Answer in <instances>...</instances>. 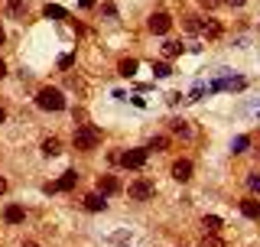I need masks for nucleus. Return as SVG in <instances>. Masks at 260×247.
Listing matches in <instances>:
<instances>
[{"instance_id":"obj_7","label":"nucleus","mask_w":260,"mask_h":247,"mask_svg":"<svg viewBox=\"0 0 260 247\" xmlns=\"http://www.w3.org/2000/svg\"><path fill=\"white\" fill-rule=\"evenodd\" d=\"M173 179L176 182H189L192 179V163L189 160H176L173 163Z\"/></svg>"},{"instance_id":"obj_27","label":"nucleus","mask_w":260,"mask_h":247,"mask_svg":"<svg viewBox=\"0 0 260 247\" xmlns=\"http://www.w3.org/2000/svg\"><path fill=\"white\" fill-rule=\"evenodd\" d=\"M69 85L75 88V91H85V81H81V78H75V75H69Z\"/></svg>"},{"instance_id":"obj_29","label":"nucleus","mask_w":260,"mask_h":247,"mask_svg":"<svg viewBox=\"0 0 260 247\" xmlns=\"http://www.w3.org/2000/svg\"><path fill=\"white\" fill-rule=\"evenodd\" d=\"M59 69H72V55H62V59H59Z\"/></svg>"},{"instance_id":"obj_23","label":"nucleus","mask_w":260,"mask_h":247,"mask_svg":"<svg viewBox=\"0 0 260 247\" xmlns=\"http://www.w3.org/2000/svg\"><path fill=\"white\" fill-rule=\"evenodd\" d=\"M182 26H185V29H192V33H199L202 20H199V16H192V13H189V16H182Z\"/></svg>"},{"instance_id":"obj_33","label":"nucleus","mask_w":260,"mask_h":247,"mask_svg":"<svg viewBox=\"0 0 260 247\" xmlns=\"http://www.w3.org/2000/svg\"><path fill=\"white\" fill-rule=\"evenodd\" d=\"M4 75H7V65H4V62H0V78H4Z\"/></svg>"},{"instance_id":"obj_3","label":"nucleus","mask_w":260,"mask_h":247,"mask_svg":"<svg viewBox=\"0 0 260 247\" xmlns=\"http://www.w3.org/2000/svg\"><path fill=\"white\" fill-rule=\"evenodd\" d=\"M127 195L134 202H146V199H153V195H156V186H153L150 179H134L130 189H127Z\"/></svg>"},{"instance_id":"obj_19","label":"nucleus","mask_w":260,"mask_h":247,"mask_svg":"<svg viewBox=\"0 0 260 247\" xmlns=\"http://www.w3.org/2000/svg\"><path fill=\"white\" fill-rule=\"evenodd\" d=\"M199 247H224V241H221V237H218V234H202Z\"/></svg>"},{"instance_id":"obj_35","label":"nucleus","mask_w":260,"mask_h":247,"mask_svg":"<svg viewBox=\"0 0 260 247\" xmlns=\"http://www.w3.org/2000/svg\"><path fill=\"white\" fill-rule=\"evenodd\" d=\"M7 120V114H4V108H0V123H4Z\"/></svg>"},{"instance_id":"obj_31","label":"nucleus","mask_w":260,"mask_h":247,"mask_svg":"<svg viewBox=\"0 0 260 247\" xmlns=\"http://www.w3.org/2000/svg\"><path fill=\"white\" fill-rule=\"evenodd\" d=\"M4 192H7V179L0 176V195H4Z\"/></svg>"},{"instance_id":"obj_11","label":"nucleus","mask_w":260,"mask_h":247,"mask_svg":"<svg viewBox=\"0 0 260 247\" xmlns=\"http://www.w3.org/2000/svg\"><path fill=\"white\" fill-rule=\"evenodd\" d=\"M85 208L88 211H104V208H108V202H104L101 192H91V195H85Z\"/></svg>"},{"instance_id":"obj_20","label":"nucleus","mask_w":260,"mask_h":247,"mask_svg":"<svg viewBox=\"0 0 260 247\" xmlns=\"http://www.w3.org/2000/svg\"><path fill=\"white\" fill-rule=\"evenodd\" d=\"M153 75H156V78H169V75H173V69H169L166 62H153Z\"/></svg>"},{"instance_id":"obj_32","label":"nucleus","mask_w":260,"mask_h":247,"mask_svg":"<svg viewBox=\"0 0 260 247\" xmlns=\"http://www.w3.org/2000/svg\"><path fill=\"white\" fill-rule=\"evenodd\" d=\"M94 4V0H78V7H91Z\"/></svg>"},{"instance_id":"obj_13","label":"nucleus","mask_w":260,"mask_h":247,"mask_svg":"<svg viewBox=\"0 0 260 247\" xmlns=\"http://www.w3.org/2000/svg\"><path fill=\"white\" fill-rule=\"evenodd\" d=\"M169 130H173V134H179V137H189V134H192L189 120H182V117H173V120H169Z\"/></svg>"},{"instance_id":"obj_12","label":"nucleus","mask_w":260,"mask_h":247,"mask_svg":"<svg viewBox=\"0 0 260 247\" xmlns=\"http://www.w3.org/2000/svg\"><path fill=\"white\" fill-rule=\"evenodd\" d=\"M241 211H244V218L257 221V218H260V202H257V199H247V202H241Z\"/></svg>"},{"instance_id":"obj_26","label":"nucleus","mask_w":260,"mask_h":247,"mask_svg":"<svg viewBox=\"0 0 260 247\" xmlns=\"http://www.w3.org/2000/svg\"><path fill=\"white\" fill-rule=\"evenodd\" d=\"M205 91H208L205 85H195V88H192V95H189V101H202V98H205Z\"/></svg>"},{"instance_id":"obj_6","label":"nucleus","mask_w":260,"mask_h":247,"mask_svg":"<svg viewBox=\"0 0 260 247\" xmlns=\"http://www.w3.org/2000/svg\"><path fill=\"white\" fill-rule=\"evenodd\" d=\"M4 221H7V225H23V221H26V208H23V205H7V208H4Z\"/></svg>"},{"instance_id":"obj_21","label":"nucleus","mask_w":260,"mask_h":247,"mask_svg":"<svg viewBox=\"0 0 260 247\" xmlns=\"http://www.w3.org/2000/svg\"><path fill=\"white\" fill-rule=\"evenodd\" d=\"M166 146H169V137H153L150 143H146V150H156L159 153V150H166Z\"/></svg>"},{"instance_id":"obj_10","label":"nucleus","mask_w":260,"mask_h":247,"mask_svg":"<svg viewBox=\"0 0 260 247\" xmlns=\"http://www.w3.org/2000/svg\"><path fill=\"white\" fill-rule=\"evenodd\" d=\"M199 33H202V36H208V39H218L224 29H221V23H218V20H202Z\"/></svg>"},{"instance_id":"obj_5","label":"nucleus","mask_w":260,"mask_h":247,"mask_svg":"<svg viewBox=\"0 0 260 247\" xmlns=\"http://www.w3.org/2000/svg\"><path fill=\"white\" fill-rule=\"evenodd\" d=\"M146 26H150V33H156V36H166L169 26H173V16L159 10V13H153L150 20H146Z\"/></svg>"},{"instance_id":"obj_36","label":"nucleus","mask_w":260,"mask_h":247,"mask_svg":"<svg viewBox=\"0 0 260 247\" xmlns=\"http://www.w3.org/2000/svg\"><path fill=\"white\" fill-rule=\"evenodd\" d=\"M257 153H260V150H257Z\"/></svg>"},{"instance_id":"obj_9","label":"nucleus","mask_w":260,"mask_h":247,"mask_svg":"<svg viewBox=\"0 0 260 247\" xmlns=\"http://www.w3.org/2000/svg\"><path fill=\"white\" fill-rule=\"evenodd\" d=\"M117 179H114V176H98V192H101L104 195V199H108V195H114V192H117Z\"/></svg>"},{"instance_id":"obj_4","label":"nucleus","mask_w":260,"mask_h":247,"mask_svg":"<svg viewBox=\"0 0 260 247\" xmlns=\"http://www.w3.org/2000/svg\"><path fill=\"white\" fill-rule=\"evenodd\" d=\"M146 156H150V150H146V146H140V150H124V153H120V166L140 169L143 163H146Z\"/></svg>"},{"instance_id":"obj_18","label":"nucleus","mask_w":260,"mask_h":247,"mask_svg":"<svg viewBox=\"0 0 260 247\" xmlns=\"http://www.w3.org/2000/svg\"><path fill=\"white\" fill-rule=\"evenodd\" d=\"M179 52H182V43H176V39H166V43H162V55H166V59H173Z\"/></svg>"},{"instance_id":"obj_34","label":"nucleus","mask_w":260,"mask_h":247,"mask_svg":"<svg viewBox=\"0 0 260 247\" xmlns=\"http://www.w3.org/2000/svg\"><path fill=\"white\" fill-rule=\"evenodd\" d=\"M4 39H7V33H4V26H0V43H4Z\"/></svg>"},{"instance_id":"obj_15","label":"nucleus","mask_w":260,"mask_h":247,"mask_svg":"<svg viewBox=\"0 0 260 247\" xmlns=\"http://www.w3.org/2000/svg\"><path fill=\"white\" fill-rule=\"evenodd\" d=\"M202 228H205V234H218V231H221V218H218V215H205V218H202Z\"/></svg>"},{"instance_id":"obj_14","label":"nucleus","mask_w":260,"mask_h":247,"mask_svg":"<svg viewBox=\"0 0 260 247\" xmlns=\"http://www.w3.org/2000/svg\"><path fill=\"white\" fill-rule=\"evenodd\" d=\"M49 20H69V10L65 7H59V4H46V10H43Z\"/></svg>"},{"instance_id":"obj_30","label":"nucleus","mask_w":260,"mask_h":247,"mask_svg":"<svg viewBox=\"0 0 260 247\" xmlns=\"http://www.w3.org/2000/svg\"><path fill=\"white\" fill-rule=\"evenodd\" d=\"M224 4H228V7H244L247 0H224Z\"/></svg>"},{"instance_id":"obj_28","label":"nucleus","mask_w":260,"mask_h":247,"mask_svg":"<svg viewBox=\"0 0 260 247\" xmlns=\"http://www.w3.org/2000/svg\"><path fill=\"white\" fill-rule=\"evenodd\" d=\"M224 0H202V7H205V10H215V7H221Z\"/></svg>"},{"instance_id":"obj_25","label":"nucleus","mask_w":260,"mask_h":247,"mask_svg":"<svg viewBox=\"0 0 260 247\" xmlns=\"http://www.w3.org/2000/svg\"><path fill=\"white\" fill-rule=\"evenodd\" d=\"M247 189L254 195H260V176H257V172H250V176H247Z\"/></svg>"},{"instance_id":"obj_22","label":"nucleus","mask_w":260,"mask_h":247,"mask_svg":"<svg viewBox=\"0 0 260 247\" xmlns=\"http://www.w3.org/2000/svg\"><path fill=\"white\" fill-rule=\"evenodd\" d=\"M247 146H250V137H244V134H241V137H234L231 150H234V153H244V150H247Z\"/></svg>"},{"instance_id":"obj_1","label":"nucleus","mask_w":260,"mask_h":247,"mask_svg":"<svg viewBox=\"0 0 260 247\" xmlns=\"http://www.w3.org/2000/svg\"><path fill=\"white\" fill-rule=\"evenodd\" d=\"M72 143H75V150L81 153H91L98 143H101V130L91 127V123H78L75 127V137H72Z\"/></svg>"},{"instance_id":"obj_24","label":"nucleus","mask_w":260,"mask_h":247,"mask_svg":"<svg viewBox=\"0 0 260 247\" xmlns=\"http://www.w3.org/2000/svg\"><path fill=\"white\" fill-rule=\"evenodd\" d=\"M7 10H10L13 16H26V4H23V0H10V7H7Z\"/></svg>"},{"instance_id":"obj_8","label":"nucleus","mask_w":260,"mask_h":247,"mask_svg":"<svg viewBox=\"0 0 260 247\" xmlns=\"http://www.w3.org/2000/svg\"><path fill=\"white\" fill-rule=\"evenodd\" d=\"M75 182H78V172H75V169L62 172V179L55 182V192H72V189H75Z\"/></svg>"},{"instance_id":"obj_16","label":"nucleus","mask_w":260,"mask_h":247,"mask_svg":"<svg viewBox=\"0 0 260 247\" xmlns=\"http://www.w3.org/2000/svg\"><path fill=\"white\" fill-rule=\"evenodd\" d=\"M59 153H62L59 137H49V140H43V156H59Z\"/></svg>"},{"instance_id":"obj_17","label":"nucleus","mask_w":260,"mask_h":247,"mask_svg":"<svg viewBox=\"0 0 260 247\" xmlns=\"http://www.w3.org/2000/svg\"><path fill=\"white\" fill-rule=\"evenodd\" d=\"M117 72H120L124 78H134V75H137V59H120Z\"/></svg>"},{"instance_id":"obj_2","label":"nucleus","mask_w":260,"mask_h":247,"mask_svg":"<svg viewBox=\"0 0 260 247\" xmlns=\"http://www.w3.org/2000/svg\"><path fill=\"white\" fill-rule=\"evenodd\" d=\"M36 104L43 111H65V95L59 91V88H39Z\"/></svg>"}]
</instances>
